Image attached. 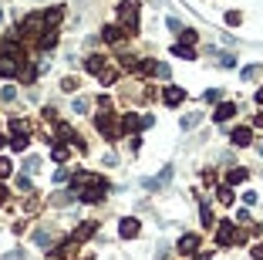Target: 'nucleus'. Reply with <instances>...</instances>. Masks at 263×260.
I'll return each mask as SVG.
<instances>
[{
  "mask_svg": "<svg viewBox=\"0 0 263 260\" xmlns=\"http://www.w3.org/2000/svg\"><path fill=\"white\" fill-rule=\"evenodd\" d=\"M71 182H74V192H78L81 203H98V200H105V192H108V182L102 176H95V172H78Z\"/></svg>",
  "mask_w": 263,
  "mask_h": 260,
  "instance_id": "f257e3e1",
  "label": "nucleus"
},
{
  "mask_svg": "<svg viewBox=\"0 0 263 260\" xmlns=\"http://www.w3.org/2000/svg\"><path fill=\"white\" fill-rule=\"evenodd\" d=\"M95 128H98L105 139H118L122 136V118L112 115V108H102V115L95 118Z\"/></svg>",
  "mask_w": 263,
  "mask_h": 260,
  "instance_id": "f03ea898",
  "label": "nucleus"
},
{
  "mask_svg": "<svg viewBox=\"0 0 263 260\" xmlns=\"http://www.w3.org/2000/svg\"><path fill=\"white\" fill-rule=\"evenodd\" d=\"M118 24L125 27L128 34H138V4L135 0H125V4H118Z\"/></svg>",
  "mask_w": 263,
  "mask_h": 260,
  "instance_id": "7ed1b4c3",
  "label": "nucleus"
},
{
  "mask_svg": "<svg viewBox=\"0 0 263 260\" xmlns=\"http://www.w3.org/2000/svg\"><path fill=\"white\" fill-rule=\"evenodd\" d=\"M243 233L233 226V220H223V223H216V243L219 247H233V243H240Z\"/></svg>",
  "mask_w": 263,
  "mask_h": 260,
  "instance_id": "20e7f679",
  "label": "nucleus"
},
{
  "mask_svg": "<svg viewBox=\"0 0 263 260\" xmlns=\"http://www.w3.org/2000/svg\"><path fill=\"white\" fill-rule=\"evenodd\" d=\"M152 115H122V132H128V136H135V132H145V128H152Z\"/></svg>",
  "mask_w": 263,
  "mask_h": 260,
  "instance_id": "39448f33",
  "label": "nucleus"
},
{
  "mask_svg": "<svg viewBox=\"0 0 263 260\" xmlns=\"http://www.w3.org/2000/svg\"><path fill=\"white\" fill-rule=\"evenodd\" d=\"M44 31H47L44 14H27L21 21V34H27V37H37V34H44Z\"/></svg>",
  "mask_w": 263,
  "mask_h": 260,
  "instance_id": "423d86ee",
  "label": "nucleus"
},
{
  "mask_svg": "<svg viewBox=\"0 0 263 260\" xmlns=\"http://www.w3.org/2000/svg\"><path fill=\"white\" fill-rule=\"evenodd\" d=\"M57 142H68V146H74L78 152H84V142H81V136L71 128L68 122H57Z\"/></svg>",
  "mask_w": 263,
  "mask_h": 260,
  "instance_id": "0eeeda50",
  "label": "nucleus"
},
{
  "mask_svg": "<svg viewBox=\"0 0 263 260\" xmlns=\"http://www.w3.org/2000/svg\"><path fill=\"white\" fill-rule=\"evenodd\" d=\"M27 61V57H24ZM21 57H11V54H0V78H14V75H21Z\"/></svg>",
  "mask_w": 263,
  "mask_h": 260,
  "instance_id": "6e6552de",
  "label": "nucleus"
},
{
  "mask_svg": "<svg viewBox=\"0 0 263 260\" xmlns=\"http://www.w3.org/2000/svg\"><path fill=\"white\" fill-rule=\"evenodd\" d=\"M102 37L108 41V44H125V37H128V31L122 27V24H108L102 31Z\"/></svg>",
  "mask_w": 263,
  "mask_h": 260,
  "instance_id": "1a4fd4ad",
  "label": "nucleus"
},
{
  "mask_svg": "<svg viewBox=\"0 0 263 260\" xmlns=\"http://www.w3.org/2000/svg\"><path fill=\"white\" fill-rule=\"evenodd\" d=\"M229 142H233L236 149H246V146L253 142V128H250V125H240V128H233V136H229Z\"/></svg>",
  "mask_w": 263,
  "mask_h": 260,
  "instance_id": "9d476101",
  "label": "nucleus"
},
{
  "mask_svg": "<svg viewBox=\"0 0 263 260\" xmlns=\"http://www.w3.org/2000/svg\"><path fill=\"white\" fill-rule=\"evenodd\" d=\"M128 71H135V75H155V61L152 57H138V61H125Z\"/></svg>",
  "mask_w": 263,
  "mask_h": 260,
  "instance_id": "9b49d317",
  "label": "nucleus"
},
{
  "mask_svg": "<svg viewBox=\"0 0 263 260\" xmlns=\"http://www.w3.org/2000/svg\"><path fill=\"white\" fill-rule=\"evenodd\" d=\"M118 233H122L125 240H132V237H138V233H142V223H138L135 216H125V220H122V226H118Z\"/></svg>",
  "mask_w": 263,
  "mask_h": 260,
  "instance_id": "f8f14e48",
  "label": "nucleus"
},
{
  "mask_svg": "<svg viewBox=\"0 0 263 260\" xmlns=\"http://www.w3.org/2000/svg\"><path fill=\"white\" fill-rule=\"evenodd\" d=\"M196 247H199V237H196V233H186V237L179 240V243H176V250H179L183 257H193V253H196Z\"/></svg>",
  "mask_w": 263,
  "mask_h": 260,
  "instance_id": "ddd939ff",
  "label": "nucleus"
},
{
  "mask_svg": "<svg viewBox=\"0 0 263 260\" xmlns=\"http://www.w3.org/2000/svg\"><path fill=\"white\" fill-rule=\"evenodd\" d=\"M186 98V88H176V85H169V88L162 91V102L169 105V108H176V105Z\"/></svg>",
  "mask_w": 263,
  "mask_h": 260,
  "instance_id": "4468645a",
  "label": "nucleus"
},
{
  "mask_svg": "<svg viewBox=\"0 0 263 260\" xmlns=\"http://www.w3.org/2000/svg\"><path fill=\"white\" fill-rule=\"evenodd\" d=\"M95 230H98V223H95V220H88V223H81L71 237H74V243H84L88 237H95Z\"/></svg>",
  "mask_w": 263,
  "mask_h": 260,
  "instance_id": "2eb2a0df",
  "label": "nucleus"
},
{
  "mask_svg": "<svg viewBox=\"0 0 263 260\" xmlns=\"http://www.w3.org/2000/svg\"><path fill=\"white\" fill-rule=\"evenodd\" d=\"M37 47H41V51H54V47H57V31H54V27H47L44 34L37 37Z\"/></svg>",
  "mask_w": 263,
  "mask_h": 260,
  "instance_id": "dca6fc26",
  "label": "nucleus"
},
{
  "mask_svg": "<svg viewBox=\"0 0 263 260\" xmlns=\"http://www.w3.org/2000/svg\"><path fill=\"white\" fill-rule=\"evenodd\" d=\"M84 68L92 71V75H102V71L108 68V61H105L102 54H92V57H84Z\"/></svg>",
  "mask_w": 263,
  "mask_h": 260,
  "instance_id": "f3484780",
  "label": "nucleus"
},
{
  "mask_svg": "<svg viewBox=\"0 0 263 260\" xmlns=\"http://www.w3.org/2000/svg\"><path fill=\"white\" fill-rule=\"evenodd\" d=\"M233 115H236V105H233V102H223L216 112H213V118H216V122H229Z\"/></svg>",
  "mask_w": 263,
  "mask_h": 260,
  "instance_id": "a211bd4d",
  "label": "nucleus"
},
{
  "mask_svg": "<svg viewBox=\"0 0 263 260\" xmlns=\"http://www.w3.org/2000/svg\"><path fill=\"white\" fill-rule=\"evenodd\" d=\"M169 179H172V166H165V169H162L155 179H145V189H159V186H165Z\"/></svg>",
  "mask_w": 263,
  "mask_h": 260,
  "instance_id": "6ab92c4d",
  "label": "nucleus"
},
{
  "mask_svg": "<svg viewBox=\"0 0 263 260\" xmlns=\"http://www.w3.org/2000/svg\"><path fill=\"white\" fill-rule=\"evenodd\" d=\"M246 179H250V172H246V169L240 166V169H229V176H226V186H240V182H246Z\"/></svg>",
  "mask_w": 263,
  "mask_h": 260,
  "instance_id": "aec40b11",
  "label": "nucleus"
},
{
  "mask_svg": "<svg viewBox=\"0 0 263 260\" xmlns=\"http://www.w3.org/2000/svg\"><path fill=\"white\" fill-rule=\"evenodd\" d=\"M78 200V192H68V189H57L54 196H51V203H57V206H68V203H74Z\"/></svg>",
  "mask_w": 263,
  "mask_h": 260,
  "instance_id": "412c9836",
  "label": "nucleus"
},
{
  "mask_svg": "<svg viewBox=\"0 0 263 260\" xmlns=\"http://www.w3.org/2000/svg\"><path fill=\"white\" fill-rule=\"evenodd\" d=\"M172 54H176V57H186V61H196V51H193V44H183V41H179V44L172 47Z\"/></svg>",
  "mask_w": 263,
  "mask_h": 260,
  "instance_id": "4be33fe9",
  "label": "nucleus"
},
{
  "mask_svg": "<svg viewBox=\"0 0 263 260\" xmlns=\"http://www.w3.org/2000/svg\"><path fill=\"white\" fill-rule=\"evenodd\" d=\"M7 146H11L14 152H24V149L31 146V132H24V136H14L11 142H7Z\"/></svg>",
  "mask_w": 263,
  "mask_h": 260,
  "instance_id": "5701e85b",
  "label": "nucleus"
},
{
  "mask_svg": "<svg viewBox=\"0 0 263 260\" xmlns=\"http://www.w3.org/2000/svg\"><path fill=\"white\" fill-rule=\"evenodd\" d=\"M68 156H71V146H68V142H57V146L51 149V159H54V162H64Z\"/></svg>",
  "mask_w": 263,
  "mask_h": 260,
  "instance_id": "b1692460",
  "label": "nucleus"
},
{
  "mask_svg": "<svg viewBox=\"0 0 263 260\" xmlns=\"http://www.w3.org/2000/svg\"><path fill=\"white\" fill-rule=\"evenodd\" d=\"M61 17H64V14H61V7H47V11H44L47 27H57V24H61Z\"/></svg>",
  "mask_w": 263,
  "mask_h": 260,
  "instance_id": "393cba45",
  "label": "nucleus"
},
{
  "mask_svg": "<svg viewBox=\"0 0 263 260\" xmlns=\"http://www.w3.org/2000/svg\"><path fill=\"white\" fill-rule=\"evenodd\" d=\"M260 75H263V64H246V68L240 71L243 81H253V78H260Z\"/></svg>",
  "mask_w": 263,
  "mask_h": 260,
  "instance_id": "a878e982",
  "label": "nucleus"
},
{
  "mask_svg": "<svg viewBox=\"0 0 263 260\" xmlns=\"http://www.w3.org/2000/svg\"><path fill=\"white\" fill-rule=\"evenodd\" d=\"M199 216H203V226H206V230H213V226H216V220H213V210H209L206 203H199Z\"/></svg>",
  "mask_w": 263,
  "mask_h": 260,
  "instance_id": "bb28decb",
  "label": "nucleus"
},
{
  "mask_svg": "<svg viewBox=\"0 0 263 260\" xmlns=\"http://www.w3.org/2000/svg\"><path fill=\"white\" fill-rule=\"evenodd\" d=\"M216 200H219L223 206H229V203H233V186H219V189H216Z\"/></svg>",
  "mask_w": 263,
  "mask_h": 260,
  "instance_id": "cd10ccee",
  "label": "nucleus"
},
{
  "mask_svg": "<svg viewBox=\"0 0 263 260\" xmlns=\"http://www.w3.org/2000/svg\"><path fill=\"white\" fill-rule=\"evenodd\" d=\"M199 122H203V115H183V122H179V125H183V132H189V128H196V125H199Z\"/></svg>",
  "mask_w": 263,
  "mask_h": 260,
  "instance_id": "c85d7f7f",
  "label": "nucleus"
},
{
  "mask_svg": "<svg viewBox=\"0 0 263 260\" xmlns=\"http://www.w3.org/2000/svg\"><path fill=\"white\" fill-rule=\"evenodd\" d=\"M98 81H102V85H115V81H118V71H115V68H105L102 75H98Z\"/></svg>",
  "mask_w": 263,
  "mask_h": 260,
  "instance_id": "c756f323",
  "label": "nucleus"
},
{
  "mask_svg": "<svg viewBox=\"0 0 263 260\" xmlns=\"http://www.w3.org/2000/svg\"><path fill=\"white\" fill-rule=\"evenodd\" d=\"M11 132H14V136H24V132H31V128H27L24 118H11Z\"/></svg>",
  "mask_w": 263,
  "mask_h": 260,
  "instance_id": "7c9ffc66",
  "label": "nucleus"
},
{
  "mask_svg": "<svg viewBox=\"0 0 263 260\" xmlns=\"http://www.w3.org/2000/svg\"><path fill=\"white\" fill-rule=\"evenodd\" d=\"M179 37H183V44H196V41H199V34H196L193 27H183V31H179Z\"/></svg>",
  "mask_w": 263,
  "mask_h": 260,
  "instance_id": "2f4dec72",
  "label": "nucleus"
},
{
  "mask_svg": "<svg viewBox=\"0 0 263 260\" xmlns=\"http://www.w3.org/2000/svg\"><path fill=\"white\" fill-rule=\"evenodd\" d=\"M34 243H37V247H51V233H47V230H37Z\"/></svg>",
  "mask_w": 263,
  "mask_h": 260,
  "instance_id": "473e14b6",
  "label": "nucleus"
},
{
  "mask_svg": "<svg viewBox=\"0 0 263 260\" xmlns=\"http://www.w3.org/2000/svg\"><path fill=\"white\" fill-rule=\"evenodd\" d=\"M17 189H21V192H31V189H34L31 176H17Z\"/></svg>",
  "mask_w": 263,
  "mask_h": 260,
  "instance_id": "72a5a7b5",
  "label": "nucleus"
},
{
  "mask_svg": "<svg viewBox=\"0 0 263 260\" xmlns=\"http://www.w3.org/2000/svg\"><path fill=\"white\" fill-rule=\"evenodd\" d=\"M88 108H92V102H88V98H81V95H78V98H74V112H78V115H84Z\"/></svg>",
  "mask_w": 263,
  "mask_h": 260,
  "instance_id": "f704fd0d",
  "label": "nucleus"
},
{
  "mask_svg": "<svg viewBox=\"0 0 263 260\" xmlns=\"http://www.w3.org/2000/svg\"><path fill=\"white\" fill-rule=\"evenodd\" d=\"M37 166H41V159H37V156H27V159H24V169H27V172H37Z\"/></svg>",
  "mask_w": 263,
  "mask_h": 260,
  "instance_id": "c9c22d12",
  "label": "nucleus"
},
{
  "mask_svg": "<svg viewBox=\"0 0 263 260\" xmlns=\"http://www.w3.org/2000/svg\"><path fill=\"white\" fill-rule=\"evenodd\" d=\"M155 75H159V78H169V75H172V68L165 64V61H155Z\"/></svg>",
  "mask_w": 263,
  "mask_h": 260,
  "instance_id": "e433bc0d",
  "label": "nucleus"
},
{
  "mask_svg": "<svg viewBox=\"0 0 263 260\" xmlns=\"http://www.w3.org/2000/svg\"><path fill=\"white\" fill-rule=\"evenodd\" d=\"M14 172V166H11V159H0V179H7Z\"/></svg>",
  "mask_w": 263,
  "mask_h": 260,
  "instance_id": "4c0bfd02",
  "label": "nucleus"
},
{
  "mask_svg": "<svg viewBox=\"0 0 263 260\" xmlns=\"http://www.w3.org/2000/svg\"><path fill=\"white\" fill-rule=\"evenodd\" d=\"M0 98H4V102H14V98H17V88H14V85H7V88L0 91Z\"/></svg>",
  "mask_w": 263,
  "mask_h": 260,
  "instance_id": "58836bf2",
  "label": "nucleus"
},
{
  "mask_svg": "<svg viewBox=\"0 0 263 260\" xmlns=\"http://www.w3.org/2000/svg\"><path fill=\"white\" fill-rule=\"evenodd\" d=\"M219 64H223V68H236V57L233 54H219Z\"/></svg>",
  "mask_w": 263,
  "mask_h": 260,
  "instance_id": "ea45409f",
  "label": "nucleus"
},
{
  "mask_svg": "<svg viewBox=\"0 0 263 260\" xmlns=\"http://www.w3.org/2000/svg\"><path fill=\"white\" fill-rule=\"evenodd\" d=\"M256 200H260V192H253V189H246V192H243V203H246V206H253Z\"/></svg>",
  "mask_w": 263,
  "mask_h": 260,
  "instance_id": "a19ab883",
  "label": "nucleus"
},
{
  "mask_svg": "<svg viewBox=\"0 0 263 260\" xmlns=\"http://www.w3.org/2000/svg\"><path fill=\"white\" fill-rule=\"evenodd\" d=\"M203 98H206V102H219V98H223V91H219V88H209Z\"/></svg>",
  "mask_w": 263,
  "mask_h": 260,
  "instance_id": "79ce46f5",
  "label": "nucleus"
},
{
  "mask_svg": "<svg viewBox=\"0 0 263 260\" xmlns=\"http://www.w3.org/2000/svg\"><path fill=\"white\" fill-rule=\"evenodd\" d=\"M226 24H229V27H236V24H240V11H229L226 14Z\"/></svg>",
  "mask_w": 263,
  "mask_h": 260,
  "instance_id": "37998d69",
  "label": "nucleus"
},
{
  "mask_svg": "<svg viewBox=\"0 0 263 260\" xmlns=\"http://www.w3.org/2000/svg\"><path fill=\"white\" fill-rule=\"evenodd\" d=\"M61 88H64V91H78V81H74V78H64V81H61Z\"/></svg>",
  "mask_w": 263,
  "mask_h": 260,
  "instance_id": "c03bdc74",
  "label": "nucleus"
},
{
  "mask_svg": "<svg viewBox=\"0 0 263 260\" xmlns=\"http://www.w3.org/2000/svg\"><path fill=\"white\" fill-rule=\"evenodd\" d=\"M128 146H132V152H138V149H142V136H138V132H135V136H132V142H128Z\"/></svg>",
  "mask_w": 263,
  "mask_h": 260,
  "instance_id": "a18cd8bd",
  "label": "nucleus"
},
{
  "mask_svg": "<svg viewBox=\"0 0 263 260\" xmlns=\"http://www.w3.org/2000/svg\"><path fill=\"white\" fill-rule=\"evenodd\" d=\"M165 24H169V31H176V34H179V31H183V24L176 21V17H169V21H165Z\"/></svg>",
  "mask_w": 263,
  "mask_h": 260,
  "instance_id": "49530a36",
  "label": "nucleus"
},
{
  "mask_svg": "<svg viewBox=\"0 0 263 260\" xmlns=\"http://www.w3.org/2000/svg\"><path fill=\"white\" fill-rule=\"evenodd\" d=\"M68 179V169H54V182H64Z\"/></svg>",
  "mask_w": 263,
  "mask_h": 260,
  "instance_id": "de8ad7c7",
  "label": "nucleus"
},
{
  "mask_svg": "<svg viewBox=\"0 0 263 260\" xmlns=\"http://www.w3.org/2000/svg\"><path fill=\"white\" fill-rule=\"evenodd\" d=\"M4 260H24V253L21 250H14V253H4Z\"/></svg>",
  "mask_w": 263,
  "mask_h": 260,
  "instance_id": "09e8293b",
  "label": "nucleus"
},
{
  "mask_svg": "<svg viewBox=\"0 0 263 260\" xmlns=\"http://www.w3.org/2000/svg\"><path fill=\"white\" fill-rule=\"evenodd\" d=\"M253 257H256V260H263V243H256V247H253Z\"/></svg>",
  "mask_w": 263,
  "mask_h": 260,
  "instance_id": "8fccbe9b",
  "label": "nucleus"
},
{
  "mask_svg": "<svg viewBox=\"0 0 263 260\" xmlns=\"http://www.w3.org/2000/svg\"><path fill=\"white\" fill-rule=\"evenodd\" d=\"M253 125H256V128H263V112L256 115V118H253Z\"/></svg>",
  "mask_w": 263,
  "mask_h": 260,
  "instance_id": "3c124183",
  "label": "nucleus"
},
{
  "mask_svg": "<svg viewBox=\"0 0 263 260\" xmlns=\"http://www.w3.org/2000/svg\"><path fill=\"white\" fill-rule=\"evenodd\" d=\"M7 203V189H4V186H0V206Z\"/></svg>",
  "mask_w": 263,
  "mask_h": 260,
  "instance_id": "603ef678",
  "label": "nucleus"
},
{
  "mask_svg": "<svg viewBox=\"0 0 263 260\" xmlns=\"http://www.w3.org/2000/svg\"><path fill=\"white\" fill-rule=\"evenodd\" d=\"M256 105H263V88H260V91H256Z\"/></svg>",
  "mask_w": 263,
  "mask_h": 260,
  "instance_id": "864d4df0",
  "label": "nucleus"
},
{
  "mask_svg": "<svg viewBox=\"0 0 263 260\" xmlns=\"http://www.w3.org/2000/svg\"><path fill=\"white\" fill-rule=\"evenodd\" d=\"M193 260H209V253H199V257H193Z\"/></svg>",
  "mask_w": 263,
  "mask_h": 260,
  "instance_id": "5fc2aeb1",
  "label": "nucleus"
},
{
  "mask_svg": "<svg viewBox=\"0 0 263 260\" xmlns=\"http://www.w3.org/2000/svg\"><path fill=\"white\" fill-rule=\"evenodd\" d=\"M7 142H11V139H4V136H0V149H4V146H7Z\"/></svg>",
  "mask_w": 263,
  "mask_h": 260,
  "instance_id": "6e6d98bb",
  "label": "nucleus"
},
{
  "mask_svg": "<svg viewBox=\"0 0 263 260\" xmlns=\"http://www.w3.org/2000/svg\"><path fill=\"white\" fill-rule=\"evenodd\" d=\"M256 152H260V156H263V142H260V146H256Z\"/></svg>",
  "mask_w": 263,
  "mask_h": 260,
  "instance_id": "4d7b16f0",
  "label": "nucleus"
}]
</instances>
